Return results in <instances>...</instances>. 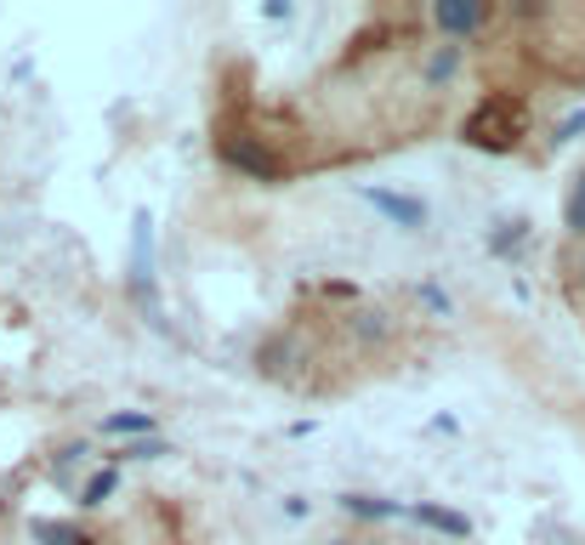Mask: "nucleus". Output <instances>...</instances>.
Masks as SVG:
<instances>
[{
  "mask_svg": "<svg viewBox=\"0 0 585 545\" xmlns=\"http://www.w3.org/2000/svg\"><path fill=\"white\" fill-rule=\"evenodd\" d=\"M517 137H523V109L517 103H490L466 125V142H477V148H512Z\"/></svg>",
  "mask_w": 585,
  "mask_h": 545,
  "instance_id": "obj_1",
  "label": "nucleus"
},
{
  "mask_svg": "<svg viewBox=\"0 0 585 545\" xmlns=\"http://www.w3.org/2000/svg\"><path fill=\"white\" fill-rule=\"evenodd\" d=\"M483 18V7H437V29H450V34H466V29H477Z\"/></svg>",
  "mask_w": 585,
  "mask_h": 545,
  "instance_id": "obj_2",
  "label": "nucleus"
},
{
  "mask_svg": "<svg viewBox=\"0 0 585 545\" xmlns=\"http://www.w3.org/2000/svg\"><path fill=\"white\" fill-rule=\"evenodd\" d=\"M370 200L386 211V216H404V222H421V205H410V200H386V193H370Z\"/></svg>",
  "mask_w": 585,
  "mask_h": 545,
  "instance_id": "obj_3",
  "label": "nucleus"
},
{
  "mask_svg": "<svg viewBox=\"0 0 585 545\" xmlns=\"http://www.w3.org/2000/svg\"><path fill=\"white\" fill-rule=\"evenodd\" d=\"M568 228H574V233H585V182L574 188V205H568Z\"/></svg>",
  "mask_w": 585,
  "mask_h": 545,
  "instance_id": "obj_4",
  "label": "nucleus"
}]
</instances>
